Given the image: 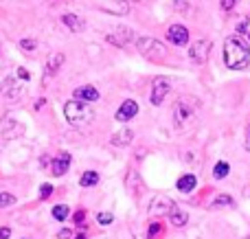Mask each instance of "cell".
I'll use <instances>...</instances> for the list:
<instances>
[{"label":"cell","instance_id":"obj_1","mask_svg":"<svg viewBox=\"0 0 250 239\" xmlns=\"http://www.w3.org/2000/svg\"><path fill=\"white\" fill-rule=\"evenodd\" d=\"M224 64L230 70H244L250 64V46L244 42L242 35H230L224 42Z\"/></svg>","mask_w":250,"mask_h":239},{"label":"cell","instance_id":"obj_2","mask_svg":"<svg viewBox=\"0 0 250 239\" xmlns=\"http://www.w3.org/2000/svg\"><path fill=\"white\" fill-rule=\"evenodd\" d=\"M64 119L75 127H86L95 121V110L82 101H66L64 103Z\"/></svg>","mask_w":250,"mask_h":239},{"label":"cell","instance_id":"obj_3","mask_svg":"<svg viewBox=\"0 0 250 239\" xmlns=\"http://www.w3.org/2000/svg\"><path fill=\"white\" fill-rule=\"evenodd\" d=\"M198 121V105L191 103V99H178L173 103V123L180 132L189 130Z\"/></svg>","mask_w":250,"mask_h":239},{"label":"cell","instance_id":"obj_4","mask_svg":"<svg viewBox=\"0 0 250 239\" xmlns=\"http://www.w3.org/2000/svg\"><path fill=\"white\" fill-rule=\"evenodd\" d=\"M136 48H138V53L149 61H165L169 55L167 46H165L163 42H158L156 38H147V35L136 40Z\"/></svg>","mask_w":250,"mask_h":239},{"label":"cell","instance_id":"obj_5","mask_svg":"<svg viewBox=\"0 0 250 239\" xmlns=\"http://www.w3.org/2000/svg\"><path fill=\"white\" fill-rule=\"evenodd\" d=\"M105 40H108L112 46H117V48H127L132 42H136V33H134L129 26H119V29H114L112 33H108L105 35Z\"/></svg>","mask_w":250,"mask_h":239},{"label":"cell","instance_id":"obj_6","mask_svg":"<svg viewBox=\"0 0 250 239\" xmlns=\"http://www.w3.org/2000/svg\"><path fill=\"white\" fill-rule=\"evenodd\" d=\"M211 40L202 38V40H195L193 44L189 46V60L193 61V64H204V61L208 60V55H211Z\"/></svg>","mask_w":250,"mask_h":239},{"label":"cell","instance_id":"obj_7","mask_svg":"<svg viewBox=\"0 0 250 239\" xmlns=\"http://www.w3.org/2000/svg\"><path fill=\"white\" fill-rule=\"evenodd\" d=\"M169 90H171V81H169L167 77H156L154 81H151V95H149L151 105L163 103L165 97L169 95Z\"/></svg>","mask_w":250,"mask_h":239},{"label":"cell","instance_id":"obj_8","mask_svg":"<svg viewBox=\"0 0 250 239\" xmlns=\"http://www.w3.org/2000/svg\"><path fill=\"white\" fill-rule=\"evenodd\" d=\"M66 61V55L64 53H53L51 57L46 60V64H44V79H42V86H48V81H51L53 77L57 75V70L64 66Z\"/></svg>","mask_w":250,"mask_h":239},{"label":"cell","instance_id":"obj_9","mask_svg":"<svg viewBox=\"0 0 250 239\" xmlns=\"http://www.w3.org/2000/svg\"><path fill=\"white\" fill-rule=\"evenodd\" d=\"M70 162H73V156L68 152H60L51 158V174L55 178H62L64 174H68L70 169Z\"/></svg>","mask_w":250,"mask_h":239},{"label":"cell","instance_id":"obj_10","mask_svg":"<svg viewBox=\"0 0 250 239\" xmlns=\"http://www.w3.org/2000/svg\"><path fill=\"white\" fill-rule=\"evenodd\" d=\"M176 209V202L169 200V198H154V200L149 202V209H147V213L151 215V218H160V215H167Z\"/></svg>","mask_w":250,"mask_h":239},{"label":"cell","instance_id":"obj_11","mask_svg":"<svg viewBox=\"0 0 250 239\" xmlns=\"http://www.w3.org/2000/svg\"><path fill=\"white\" fill-rule=\"evenodd\" d=\"M167 42L176 44V46L189 44V29H187L185 24H171L167 29Z\"/></svg>","mask_w":250,"mask_h":239},{"label":"cell","instance_id":"obj_12","mask_svg":"<svg viewBox=\"0 0 250 239\" xmlns=\"http://www.w3.org/2000/svg\"><path fill=\"white\" fill-rule=\"evenodd\" d=\"M138 114V103L134 99H125L121 105H119V110H117V114H114V119H117L119 123H127V121H132L134 117Z\"/></svg>","mask_w":250,"mask_h":239},{"label":"cell","instance_id":"obj_13","mask_svg":"<svg viewBox=\"0 0 250 239\" xmlns=\"http://www.w3.org/2000/svg\"><path fill=\"white\" fill-rule=\"evenodd\" d=\"M75 101H82V103H92V101L99 99V90H97L95 86H90V83H86V86H79L75 88Z\"/></svg>","mask_w":250,"mask_h":239},{"label":"cell","instance_id":"obj_14","mask_svg":"<svg viewBox=\"0 0 250 239\" xmlns=\"http://www.w3.org/2000/svg\"><path fill=\"white\" fill-rule=\"evenodd\" d=\"M62 22H64V26L68 31H73V33H82V31H86V20L79 16H75V13H64L62 16Z\"/></svg>","mask_w":250,"mask_h":239},{"label":"cell","instance_id":"obj_15","mask_svg":"<svg viewBox=\"0 0 250 239\" xmlns=\"http://www.w3.org/2000/svg\"><path fill=\"white\" fill-rule=\"evenodd\" d=\"M132 139H134V130L132 127H123V130H119L117 134H112V145L114 147H127L129 143H132Z\"/></svg>","mask_w":250,"mask_h":239},{"label":"cell","instance_id":"obj_16","mask_svg":"<svg viewBox=\"0 0 250 239\" xmlns=\"http://www.w3.org/2000/svg\"><path fill=\"white\" fill-rule=\"evenodd\" d=\"M195 187H198V178H195L193 174L180 176V178H178V182H176V189H178L180 193H191Z\"/></svg>","mask_w":250,"mask_h":239},{"label":"cell","instance_id":"obj_17","mask_svg":"<svg viewBox=\"0 0 250 239\" xmlns=\"http://www.w3.org/2000/svg\"><path fill=\"white\" fill-rule=\"evenodd\" d=\"M99 9L105 13H114V16H125L129 11V2H101Z\"/></svg>","mask_w":250,"mask_h":239},{"label":"cell","instance_id":"obj_18","mask_svg":"<svg viewBox=\"0 0 250 239\" xmlns=\"http://www.w3.org/2000/svg\"><path fill=\"white\" fill-rule=\"evenodd\" d=\"M169 222H171V226L182 228V226H187V222H189V213L176 206V209H173L171 213H169Z\"/></svg>","mask_w":250,"mask_h":239},{"label":"cell","instance_id":"obj_19","mask_svg":"<svg viewBox=\"0 0 250 239\" xmlns=\"http://www.w3.org/2000/svg\"><path fill=\"white\" fill-rule=\"evenodd\" d=\"M127 191L132 193V196H141L143 187H141V178H138V174L134 169L127 171Z\"/></svg>","mask_w":250,"mask_h":239},{"label":"cell","instance_id":"obj_20","mask_svg":"<svg viewBox=\"0 0 250 239\" xmlns=\"http://www.w3.org/2000/svg\"><path fill=\"white\" fill-rule=\"evenodd\" d=\"M79 184H82L83 189L97 187V184H99V174H97V171H83V174L79 176Z\"/></svg>","mask_w":250,"mask_h":239},{"label":"cell","instance_id":"obj_21","mask_svg":"<svg viewBox=\"0 0 250 239\" xmlns=\"http://www.w3.org/2000/svg\"><path fill=\"white\" fill-rule=\"evenodd\" d=\"M233 206H235V200L229 193H220V196L211 202V209H233Z\"/></svg>","mask_w":250,"mask_h":239},{"label":"cell","instance_id":"obj_22","mask_svg":"<svg viewBox=\"0 0 250 239\" xmlns=\"http://www.w3.org/2000/svg\"><path fill=\"white\" fill-rule=\"evenodd\" d=\"M51 215H53V219H57V222H66V219L70 218V209L66 204H55L51 211Z\"/></svg>","mask_w":250,"mask_h":239},{"label":"cell","instance_id":"obj_23","mask_svg":"<svg viewBox=\"0 0 250 239\" xmlns=\"http://www.w3.org/2000/svg\"><path fill=\"white\" fill-rule=\"evenodd\" d=\"M229 171H230V165L226 160H220L215 167H213V178L215 180H224L226 176H229Z\"/></svg>","mask_w":250,"mask_h":239},{"label":"cell","instance_id":"obj_24","mask_svg":"<svg viewBox=\"0 0 250 239\" xmlns=\"http://www.w3.org/2000/svg\"><path fill=\"white\" fill-rule=\"evenodd\" d=\"M165 233V226L156 219V222H151L149 224V228H147V239H154V237H160Z\"/></svg>","mask_w":250,"mask_h":239},{"label":"cell","instance_id":"obj_25","mask_svg":"<svg viewBox=\"0 0 250 239\" xmlns=\"http://www.w3.org/2000/svg\"><path fill=\"white\" fill-rule=\"evenodd\" d=\"M16 200H18V198L13 196V193L2 191V193H0V209H7V206H13V204H16Z\"/></svg>","mask_w":250,"mask_h":239},{"label":"cell","instance_id":"obj_26","mask_svg":"<svg viewBox=\"0 0 250 239\" xmlns=\"http://www.w3.org/2000/svg\"><path fill=\"white\" fill-rule=\"evenodd\" d=\"M97 222H99L101 226H110V224L114 222V215L108 213V211H99V213H97Z\"/></svg>","mask_w":250,"mask_h":239},{"label":"cell","instance_id":"obj_27","mask_svg":"<svg viewBox=\"0 0 250 239\" xmlns=\"http://www.w3.org/2000/svg\"><path fill=\"white\" fill-rule=\"evenodd\" d=\"M20 48L24 53H33L35 48H38V42H35V40H31V38H22L20 40Z\"/></svg>","mask_w":250,"mask_h":239},{"label":"cell","instance_id":"obj_28","mask_svg":"<svg viewBox=\"0 0 250 239\" xmlns=\"http://www.w3.org/2000/svg\"><path fill=\"white\" fill-rule=\"evenodd\" d=\"M53 191H55V187H53L51 182H44L42 187H40V200H48V198L53 196Z\"/></svg>","mask_w":250,"mask_h":239},{"label":"cell","instance_id":"obj_29","mask_svg":"<svg viewBox=\"0 0 250 239\" xmlns=\"http://www.w3.org/2000/svg\"><path fill=\"white\" fill-rule=\"evenodd\" d=\"M22 86H16V88H11V90H9V97H7V101L9 103H13V101H20L22 99Z\"/></svg>","mask_w":250,"mask_h":239},{"label":"cell","instance_id":"obj_30","mask_svg":"<svg viewBox=\"0 0 250 239\" xmlns=\"http://www.w3.org/2000/svg\"><path fill=\"white\" fill-rule=\"evenodd\" d=\"M73 222L77 224V226H82L83 222H86V211L83 209H79V211H75V215H73Z\"/></svg>","mask_w":250,"mask_h":239},{"label":"cell","instance_id":"obj_31","mask_svg":"<svg viewBox=\"0 0 250 239\" xmlns=\"http://www.w3.org/2000/svg\"><path fill=\"white\" fill-rule=\"evenodd\" d=\"M16 73H18V77H20L22 81H29V79H31V73H29V70L24 68V66H20V68L16 70Z\"/></svg>","mask_w":250,"mask_h":239},{"label":"cell","instance_id":"obj_32","mask_svg":"<svg viewBox=\"0 0 250 239\" xmlns=\"http://www.w3.org/2000/svg\"><path fill=\"white\" fill-rule=\"evenodd\" d=\"M75 233L70 231V228H62L60 233H57V239H73Z\"/></svg>","mask_w":250,"mask_h":239},{"label":"cell","instance_id":"obj_33","mask_svg":"<svg viewBox=\"0 0 250 239\" xmlns=\"http://www.w3.org/2000/svg\"><path fill=\"white\" fill-rule=\"evenodd\" d=\"M220 7L224 9V11H230V9H235V7H237V4H235V2H230V0H224V2H220Z\"/></svg>","mask_w":250,"mask_h":239},{"label":"cell","instance_id":"obj_34","mask_svg":"<svg viewBox=\"0 0 250 239\" xmlns=\"http://www.w3.org/2000/svg\"><path fill=\"white\" fill-rule=\"evenodd\" d=\"M9 235H11V228H7V226L0 228V239H9Z\"/></svg>","mask_w":250,"mask_h":239},{"label":"cell","instance_id":"obj_35","mask_svg":"<svg viewBox=\"0 0 250 239\" xmlns=\"http://www.w3.org/2000/svg\"><path fill=\"white\" fill-rule=\"evenodd\" d=\"M173 7H176L178 11H185V9L189 7V2H173Z\"/></svg>","mask_w":250,"mask_h":239},{"label":"cell","instance_id":"obj_36","mask_svg":"<svg viewBox=\"0 0 250 239\" xmlns=\"http://www.w3.org/2000/svg\"><path fill=\"white\" fill-rule=\"evenodd\" d=\"M246 149L250 152V123H248V127H246Z\"/></svg>","mask_w":250,"mask_h":239},{"label":"cell","instance_id":"obj_37","mask_svg":"<svg viewBox=\"0 0 250 239\" xmlns=\"http://www.w3.org/2000/svg\"><path fill=\"white\" fill-rule=\"evenodd\" d=\"M4 81H7V79H4L2 75H0V95H2V90H4Z\"/></svg>","mask_w":250,"mask_h":239},{"label":"cell","instance_id":"obj_38","mask_svg":"<svg viewBox=\"0 0 250 239\" xmlns=\"http://www.w3.org/2000/svg\"><path fill=\"white\" fill-rule=\"evenodd\" d=\"M244 198H248L250 200V187H244Z\"/></svg>","mask_w":250,"mask_h":239},{"label":"cell","instance_id":"obj_39","mask_svg":"<svg viewBox=\"0 0 250 239\" xmlns=\"http://www.w3.org/2000/svg\"><path fill=\"white\" fill-rule=\"evenodd\" d=\"M75 239H88V237H86V233H77V235H75Z\"/></svg>","mask_w":250,"mask_h":239},{"label":"cell","instance_id":"obj_40","mask_svg":"<svg viewBox=\"0 0 250 239\" xmlns=\"http://www.w3.org/2000/svg\"><path fill=\"white\" fill-rule=\"evenodd\" d=\"M244 239H250V235H246V237H244Z\"/></svg>","mask_w":250,"mask_h":239},{"label":"cell","instance_id":"obj_41","mask_svg":"<svg viewBox=\"0 0 250 239\" xmlns=\"http://www.w3.org/2000/svg\"><path fill=\"white\" fill-rule=\"evenodd\" d=\"M248 40H250V31H248Z\"/></svg>","mask_w":250,"mask_h":239},{"label":"cell","instance_id":"obj_42","mask_svg":"<svg viewBox=\"0 0 250 239\" xmlns=\"http://www.w3.org/2000/svg\"><path fill=\"white\" fill-rule=\"evenodd\" d=\"M22 239H29V237H22Z\"/></svg>","mask_w":250,"mask_h":239}]
</instances>
